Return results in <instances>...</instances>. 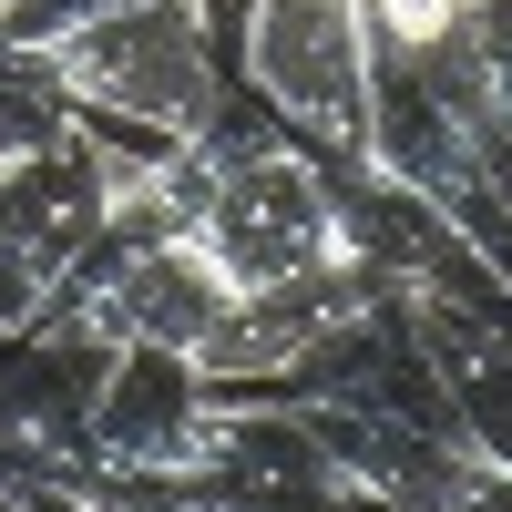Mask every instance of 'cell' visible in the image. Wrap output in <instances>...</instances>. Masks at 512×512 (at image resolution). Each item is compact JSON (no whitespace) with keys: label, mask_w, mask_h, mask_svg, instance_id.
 Segmentation results:
<instances>
[{"label":"cell","mask_w":512,"mask_h":512,"mask_svg":"<svg viewBox=\"0 0 512 512\" xmlns=\"http://www.w3.org/2000/svg\"><path fill=\"white\" fill-rule=\"evenodd\" d=\"M195 164V236L216 246V267L267 297V287H297L318 267H349V226H338V164L318 144H297L267 103H236L185 144Z\"/></svg>","instance_id":"cell-1"},{"label":"cell","mask_w":512,"mask_h":512,"mask_svg":"<svg viewBox=\"0 0 512 512\" xmlns=\"http://www.w3.org/2000/svg\"><path fill=\"white\" fill-rule=\"evenodd\" d=\"M31 82H52L72 113H113L154 144H195L226 113L236 82H216V41H205V0H144V11L82 21L62 41L21 52Z\"/></svg>","instance_id":"cell-2"},{"label":"cell","mask_w":512,"mask_h":512,"mask_svg":"<svg viewBox=\"0 0 512 512\" xmlns=\"http://www.w3.org/2000/svg\"><path fill=\"white\" fill-rule=\"evenodd\" d=\"M246 93L338 175H369V103H379V31L369 0H246L236 21Z\"/></svg>","instance_id":"cell-3"},{"label":"cell","mask_w":512,"mask_h":512,"mask_svg":"<svg viewBox=\"0 0 512 512\" xmlns=\"http://www.w3.org/2000/svg\"><path fill=\"white\" fill-rule=\"evenodd\" d=\"M328 451V472L349 482L359 512H492L502 472L461 441V431H420V420H379V410H297Z\"/></svg>","instance_id":"cell-4"},{"label":"cell","mask_w":512,"mask_h":512,"mask_svg":"<svg viewBox=\"0 0 512 512\" xmlns=\"http://www.w3.org/2000/svg\"><path fill=\"white\" fill-rule=\"evenodd\" d=\"M103 359L113 349H72V338H41V328L0 338V472H41V482L93 472Z\"/></svg>","instance_id":"cell-5"},{"label":"cell","mask_w":512,"mask_h":512,"mask_svg":"<svg viewBox=\"0 0 512 512\" xmlns=\"http://www.w3.org/2000/svg\"><path fill=\"white\" fill-rule=\"evenodd\" d=\"M205 441H216V400H205L195 359L175 349H113L103 359V400H93V461L103 472H205Z\"/></svg>","instance_id":"cell-6"},{"label":"cell","mask_w":512,"mask_h":512,"mask_svg":"<svg viewBox=\"0 0 512 512\" xmlns=\"http://www.w3.org/2000/svg\"><path fill=\"white\" fill-rule=\"evenodd\" d=\"M441 349V379H451V420H461V441H472L502 492H512V359L502 349H472V338H431Z\"/></svg>","instance_id":"cell-7"},{"label":"cell","mask_w":512,"mask_h":512,"mask_svg":"<svg viewBox=\"0 0 512 512\" xmlns=\"http://www.w3.org/2000/svg\"><path fill=\"white\" fill-rule=\"evenodd\" d=\"M72 103L52 93V82H31L21 62H0V164H31V154H52L62 134H72Z\"/></svg>","instance_id":"cell-8"},{"label":"cell","mask_w":512,"mask_h":512,"mask_svg":"<svg viewBox=\"0 0 512 512\" xmlns=\"http://www.w3.org/2000/svg\"><path fill=\"white\" fill-rule=\"evenodd\" d=\"M113 11H144V0H0V62L41 52V41H62L82 21H113Z\"/></svg>","instance_id":"cell-9"},{"label":"cell","mask_w":512,"mask_h":512,"mask_svg":"<svg viewBox=\"0 0 512 512\" xmlns=\"http://www.w3.org/2000/svg\"><path fill=\"white\" fill-rule=\"evenodd\" d=\"M216 21H246V0H205V31H216Z\"/></svg>","instance_id":"cell-10"},{"label":"cell","mask_w":512,"mask_h":512,"mask_svg":"<svg viewBox=\"0 0 512 512\" xmlns=\"http://www.w3.org/2000/svg\"><path fill=\"white\" fill-rule=\"evenodd\" d=\"M502 359H512V349H502Z\"/></svg>","instance_id":"cell-11"}]
</instances>
